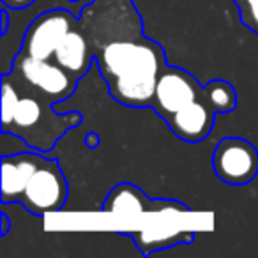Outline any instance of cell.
Wrapping results in <instances>:
<instances>
[{
	"mask_svg": "<svg viewBox=\"0 0 258 258\" xmlns=\"http://www.w3.org/2000/svg\"><path fill=\"white\" fill-rule=\"evenodd\" d=\"M122 235H129L135 239V244L144 251L145 256L152 253V251L165 249V247L175 246V244H191L195 239L193 232H173L170 235H151L147 232H120Z\"/></svg>",
	"mask_w": 258,
	"mask_h": 258,
	"instance_id": "12",
	"label": "cell"
},
{
	"mask_svg": "<svg viewBox=\"0 0 258 258\" xmlns=\"http://www.w3.org/2000/svg\"><path fill=\"white\" fill-rule=\"evenodd\" d=\"M212 168L225 184L246 186L258 175L256 147L239 137L221 138L212 154Z\"/></svg>",
	"mask_w": 258,
	"mask_h": 258,
	"instance_id": "6",
	"label": "cell"
},
{
	"mask_svg": "<svg viewBox=\"0 0 258 258\" xmlns=\"http://www.w3.org/2000/svg\"><path fill=\"white\" fill-rule=\"evenodd\" d=\"M69 187L57 159L44 158L20 197L18 204L34 216L58 212L68 202Z\"/></svg>",
	"mask_w": 258,
	"mask_h": 258,
	"instance_id": "4",
	"label": "cell"
},
{
	"mask_svg": "<svg viewBox=\"0 0 258 258\" xmlns=\"http://www.w3.org/2000/svg\"><path fill=\"white\" fill-rule=\"evenodd\" d=\"M78 25V16L68 9L41 13L27 29L18 53L34 58H53L62 39Z\"/></svg>",
	"mask_w": 258,
	"mask_h": 258,
	"instance_id": "5",
	"label": "cell"
},
{
	"mask_svg": "<svg viewBox=\"0 0 258 258\" xmlns=\"http://www.w3.org/2000/svg\"><path fill=\"white\" fill-rule=\"evenodd\" d=\"M53 60L78 80H82L89 73L90 66L96 62V55L80 25H76L62 39L60 46L53 53Z\"/></svg>",
	"mask_w": 258,
	"mask_h": 258,
	"instance_id": "11",
	"label": "cell"
},
{
	"mask_svg": "<svg viewBox=\"0 0 258 258\" xmlns=\"http://www.w3.org/2000/svg\"><path fill=\"white\" fill-rule=\"evenodd\" d=\"M9 73L55 103L71 97L80 82L53 58H34L22 53L16 55Z\"/></svg>",
	"mask_w": 258,
	"mask_h": 258,
	"instance_id": "3",
	"label": "cell"
},
{
	"mask_svg": "<svg viewBox=\"0 0 258 258\" xmlns=\"http://www.w3.org/2000/svg\"><path fill=\"white\" fill-rule=\"evenodd\" d=\"M204 97L216 113H230L237 106V92L226 80H212L204 85Z\"/></svg>",
	"mask_w": 258,
	"mask_h": 258,
	"instance_id": "13",
	"label": "cell"
},
{
	"mask_svg": "<svg viewBox=\"0 0 258 258\" xmlns=\"http://www.w3.org/2000/svg\"><path fill=\"white\" fill-rule=\"evenodd\" d=\"M9 11L11 9H8L6 6H2V29H0V36L6 37V34H8V27H9Z\"/></svg>",
	"mask_w": 258,
	"mask_h": 258,
	"instance_id": "16",
	"label": "cell"
},
{
	"mask_svg": "<svg viewBox=\"0 0 258 258\" xmlns=\"http://www.w3.org/2000/svg\"><path fill=\"white\" fill-rule=\"evenodd\" d=\"M43 152L23 151L2 156V205L18 204L30 177L43 163Z\"/></svg>",
	"mask_w": 258,
	"mask_h": 258,
	"instance_id": "10",
	"label": "cell"
},
{
	"mask_svg": "<svg viewBox=\"0 0 258 258\" xmlns=\"http://www.w3.org/2000/svg\"><path fill=\"white\" fill-rule=\"evenodd\" d=\"M71 2H80V0H71Z\"/></svg>",
	"mask_w": 258,
	"mask_h": 258,
	"instance_id": "19",
	"label": "cell"
},
{
	"mask_svg": "<svg viewBox=\"0 0 258 258\" xmlns=\"http://www.w3.org/2000/svg\"><path fill=\"white\" fill-rule=\"evenodd\" d=\"M216 115L218 113L214 111V108L207 103L202 94V97L186 104L175 115H172L166 120V125L179 140L186 144H198L211 135Z\"/></svg>",
	"mask_w": 258,
	"mask_h": 258,
	"instance_id": "9",
	"label": "cell"
},
{
	"mask_svg": "<svg viewBox=\"0 0 258 258\" xmlns=\"http://www.w3.org/2000/svg\"><path fill=\"white\" fill-rule=\"evenodd\" d=\"M202 94L204 85L189 71L166 64L159 75L151 108L166 122L180 108L202 97Z\"/></svg>",
	"mask_w": 258,
	"mask_h": 258,
	"instance_id": "7",
	"label": "cell"
},
{
	"mask_svg": "<svg viewBox=\"0 0 258 258\" xmlns=\"http://www.w3.org/2000/svg\"><path fill=\"white\" fill-rule=\"evenodd\" d=\"M36 0H2V6H6L11 11H22V9H27L34 4Z\"/></svg>",
	"mask_w": 258,
	"mask_h": 258,
	"instance_id": "15",
	"label": "cell"
},
{
	"mask_svg": "<svg viewBox=\"0 0 258 258\" xmlns=\"http://www.w3.org/2000/svg\"><path fill=\"white\" fill-rule=\"evenodd\" d=\"M80 111L58 113L57 103L8 73L2 75V133L23 138L32 151L50 152L69 129L78 127Z\"/></svg>",
	"mask_w": 258,
	"mask_h": 258,
	"instance_id": "2",
	"label": "cell"
},
{
	"mask_svg": "<svg viewBox=\"0 0 258 258\" xmlns=\"http://www.w3.org/2000/svg\"><path fill=\"white\" fill-rule=\"evenodd\" d=\"M103 212L120 216L145 214V212H189V207L179 204L177 200H154L149 198L140 187L131 182H120L106 195L103 202Z\"/></svg>",
	"mask_w": 258,
	"mask_h": 258,
	"instance_id": "8",
	"label": "cell"
},
{
	"mask_svg": "<svg viewBox=\"0 0 258 258\" xmlns=\"http://www.w3.org/2000/svg\"><path fill=\"white\" fill-rule=\"evenodd\" d=\"M96 66L117 103L129 108H151L166 53L144 32L117 37L96 50Z\"/></svg>",
	"mask_w": 258,
	"mask_h": 258,
	"instance_id": "1",
	"label": "cell"
},
{
	"mask_svg": "<svg viewBox=\"0 0 258 258\" xmlns=\"http://www.w3.org/2000/svg\"><path fill=\"white\" fill-rule=\"evenodd\" d=\"M242 2H244V0H233V4H235V6H240Z\"/></svg>",
	"mask_w": 258,
	"mask_h": 258,
	"instance_id": "18",
	"label": "cell"
},
{
	"mask_svg": "<svg viewBox=\"0 0 258 258\" xmlns=\"http://www.w3.org/2000/svg\"><path fill=\"white\" fill-rule=\"evenodd\" d=\"M0 219H2V232H0V235L4 237L8 235V232L11 230V223H9L8 216H6V212H2V216H0Z\"/></svg>",
	"mask_w": 258,
	"mask_h": 258,
	"instance_id": "17",
	"label": "cell"
},
{
	"mask_svg": "<svg viewBox=\"0 0 258 258\" xmlns=\"http://www.w3.org/2000/svg\"><path fill=\"white\" fill-rule=\"evenodd\" d=\"M237 9L242 25L258 36V0H244L242 4L237 6Z\"/></svg>",
	"mask_w": 258,
	"mask_h": 258,
	"instance_id": "14",
	"label": "cell"
}]
</instances>
